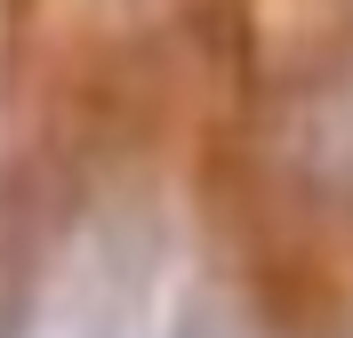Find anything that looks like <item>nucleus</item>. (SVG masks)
Here are the masks:
<instances>
[{
  "mask_svg": "<svg viewBox=\"0 0 353 338\" xmlns=\"http://www.w3.org/2000/svg\"><path fill=\"white\" fill-rule=\"evenodd\" d=\"M289 169L321 194H353V73H330L305 105H289Z\"/></svg>",
  "mask_w": 353,
  "mask_h": 338,
  "instance_id": "f257e3e1",
  "label": "nucleus"
},
{
  "mask_svg": "<svg viewBox=\"0 0 353 338\" xmlns=\"http://www.w3.org/2000/svg\"><path fill=\"white\" fill-rule=\"evenodd\" d=\"M81 338H112V330H105V322H97V330H81Z\"/></svg>",
  "mask_w": 353,
  "mask_h": 338,
  "instance_id": "7ed1b4c3",
  "label": "nucleus"
},
{
  "mask_svg": "<svg viewBox=\"0 0 353 338\" xmlns=\"http://www.w3.org/2000/svg\"><path fill=\"white\" fill-rule=\"evenodd\" d=\"M169 338H249L241 322H233V306H217V298H193L185 314H176V330Z\"/></svg>",
  "mask_w": 353,
  "mask_h": 338,
  "instance_id": "f03ea898",
  "label": "nucleus"
}]
</instances>
